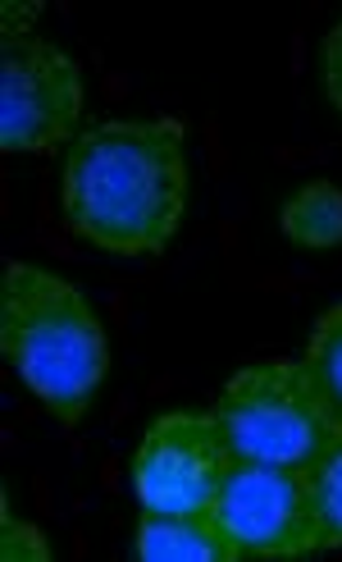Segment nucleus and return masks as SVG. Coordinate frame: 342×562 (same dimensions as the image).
<instances>
[{"mask_svg": "<svg viewBox=\"0 0 342 562\" xmlns=\"http://www.w3.org/2000/svg\"><path fill=\"white\" fill-rule=\"evenodd\" d=\"M187 128L179 120H105L78 133L60 170L65 229L110 257H156L187 211Z\"/></svg>", "mask_w": 342, "mask_h": 562, "instance_id": "1", "label": "nucleus"}, {"mask_svg": "<svg viewBox=\"0 0 342 562\" xmlns=\"http://www.w3.org/2000/svg\"><path fill=\"white\" fill-rule=\"evenodd\" d=\"M0 357L65 430L110 375V339L88 293L33 261H5L0 274Z\"/></svg>", "mask_w": 342, "mask_h": 562, "instance_id": "2", "label": "nucleus"}, {"mask_svg": "<svg viewBox=\"0 0 342 562\" xmlns=\"http://www.w3.org/2000/svg\"><path fill=\"white\" fill-rule=\"evenodd\" d=\"M210 416L228 458L278 467H310L338 426L306 361H265L238 371L219 389Z\"/></svg>", "mask_w": 342, "mask_h": 562, "instance_id": "3", "label": "nucleus"}, {"mask_svg": "<svg viewBox=\"0 0 342 562\" xmlns=\"http://www.w3.org/2000/svg\"><path fill=\"white\" fill-rule=\"evenodd\" d=\"M210 521L238 562L242 558L297 562L324 553L306 467L228 458L219 494L210 503Z\"/></svg>", "mask_w": 342, "mask_h": 562, "instance_id": "4", "label": "nucleus"}, {"mask_svg": "<svg viewBox=\"0 0 342 562\" xmlns=\"http://www.w3.org/2000/svg\"><path fill=\"white\" fill-rule=\"evenodd\" d=\"M88 78L69 50L0 33V151H60L82 133Z\"/></svg>", "mask_w": 342, "mask_h": 562, "instance_id": "5", "label": "nucleus"}, {"mask_svg": "<svg viewBox=\"0 0 342 562\" xmlns=\"http://www.w3.org/2000/svg\"><path fill=\"white\" fill-rule=\"evenodd\" d=\"M228 467V448L210 412H164L137 439L128 481L141 513L210 517Z\"/></svg>", "mask_w": 342, "mask_h": 562, "instance_id": "6", "label": "nucleus"}, {"mask_svg": "<svg viewBox=\"0 0 342 562\" xmlns=\"http://www.w3.org/2000/svg\"><path fill=\"white\" fill-rule=\"evenodd\" d=\"M133 553L141 562H238L210 517H164V513L137 517Z\"/></svg>", "mask_w": 342, "mask_h": 562, "instance_id": "7", "label": "nucleus"}, {"mask_svg": "<svg viewBox=\"0 0 342 562\" xmlns=\"http://www.w3.org/2000/svg\"><path fill=\"white\" fill-rule=\"evenodd\" d=\"M278 229L293 247H342V188L329 179L297 188L278 211Z\"/></svg>", "mask_w": 342, "mask_h": 562, "instance_id": "8", "label": "nucleus"}, {"mask_svg": "<svg viewBox=\"0 0 342 562\" xmlns=\"http://www.w3.org/2000/svg\"><path fill=\"white\" fill-rule=\"evenodd\" d=\"M306 481H310V503H316V517H320L324 553L342 549V426H333L316 462L306 467Z\"/></svg>", "mask_w": 342, "mask_h": 562, "instance_id": "9", "label": "nucleus"}, {"mask_svg": "<svg viewBox=\"0 0 342 562\" xmlns=\"http://www.w3.org/2000/svg\"><path fill=\"white\" fill-rule=\"evenodd\" d=\"M306 371L316 380L320 398L329 407V416L342 426V302L329 306V312L316 321L310 329V344H306Z\"/></svg>", "mask_w": 342, "mask_h": 562, "instance_id": "10", "label": "nucleus"}, {"mask_svg": "<svg viewBox=\"0 0 342 562\" xmlns=\"http://www.w3.org/2000/svg\"><path fill=\"white\" fill-rule=\"evenodd\" d=\"M0 558L5 562H50V544L33 521H14L10 508H0Z\"/></svg>", "mask_w": 342, "mask_h": 562, "instance_id": "11", "label": "nucleus"}, {"mask_svg": "<svg viewBox=\"0 0 342 562\" xmlns=\"http://www.w3.org/2000/svg\"><path fill=\"white\" fill-rule=\"evenodd\" d=\"M324 92L342 110V19L329 27V37H324Z\"/></svg>", "mask_w": 342, "mask_h": 562, "instance_id": "12", "label": "nucleus"}]
</instances>
